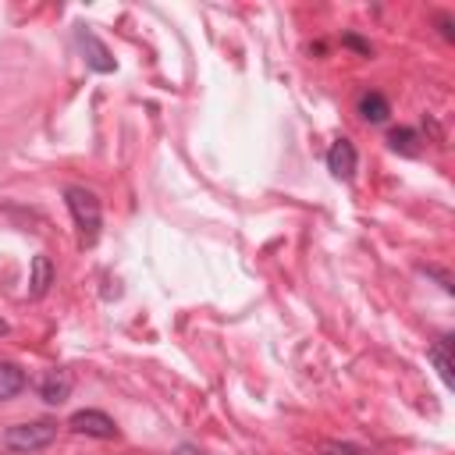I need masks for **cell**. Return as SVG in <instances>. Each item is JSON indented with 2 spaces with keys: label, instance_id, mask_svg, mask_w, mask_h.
Returning <instances> with one entry per match:
<instances>
[{
  "label": "cell",
  "instance_id": "obj_1",
  "mask_svg": "<svg viewBox=\"0 0 455 455\" xmlns=\"http://www.w3.org/2000/svg\"><path fill=\"white\" fill-rule=\"evenodd\" d=\"M64 203L75 217V228H78V245L82 249H92L96 238H100V224H103V210H100V196L85 185H68L64 188Z\"/></svg>",
  "mask_w": 455,
  "mask_h": 455
},
{
  "label": "cell",
  "instance_id": "obj_2",
  "mask_svg": "<svg viewBox=\"0 0 455 455\" xmlns=\"http://www.w3.org/2000/svg\"><path fill=\"white\" fill-rule=\"evenodd\" d=\"M53 437H57V423H53V419H32V423H14V427H7L4 444H7V451L32 455V451L53 444Z\"/></svg>",
  "mask_w": 455,
  "mask_h": 455
},
{
  "label": "cell",
  "instance_id": "obj_3",
  "mask_svg": "<svg viewBox=\"0 0 455 455\" xmlns=\"http://www.w3.org/2000/svg\"><path fill=\"white\" fill-rule=\"evenodd\" d=\"M75 43H78V50H82V57H85V64H89L92 71L110 75V71L117 68L114 57H110V50H107V43H103L89 25H78V28H75Z\"/></svg>",
  "mask_w": 455,
  "mask_h": 455
},
{
  "label": "cell",
  "instance_id": "obj_4",
  "mask_svg": "<svg viewBox=\"0 0 455 455\" xmlns=\"http://www.w3.org/2000/svg\"><path fill=\"white\" fill-rule=\"evenodd\" d=\"M68 427H71L75 434L100 437V441H114V437H117V423H114L107 412H100V409H78V412L68 419Z\"/></svg>",
  "mask_w": 455,
  "mask_h": 455
},
{
  "label": "cell",
  "instance_id": "obj_5",
  "mask_svg": "<svg viewBox=\"0 0 455 455\" xmlns=\"http://www.w3.org/2000/svg\"><path fill=\"white\" fill-rule=\"evenodd\" d=\"M355 164H359V156H355V146H352L348 139L331 142V149H327V171H331L334 178L348 181V178L355 174Z\"/></svg>",
  "mask_w": 455,
  "mask_h": 455
},
{
  "label": "cell",
  "instance_id": "obj_6",
  "mask_svg": "<svg viewBox=\"0 0 455 455\" xmlns=\"http://www.w3.org/2000/svg\"><path fill=\"white\" fill-rule=\"evenodd\" d=\"M68 395H71V373L68 370H46L43 377H39V398L46 402V405H60V402H68Z\"/></svg>",
  "mask_w": 455,
  "mask_h": 455
},
{
  "label": "cell",
  "instance_id": "obj_7",
  "mask_svg": "<svg viewBox=\"0 0 455 455\" xmlns=\"http://www.w3.org/2000/svg\"><path fill=\"white\" fill-rule=\"evenodd\" d=\"M53 284V263L50 256H32V270H28V299H43Z\"/></svg>",
  "mask_w": 455,
  "mask_h": 455
},
{
  "label": "cell",
  "instance_id": "obj_8",
  "mask_svg": "<svg viewBox=\"0 0 455 455\" xmlns=\"http://www.w3.org/2000/svg\"><path fill=\"white\" fill-rule=\"evenodd\" d=\"M387 114H391V103H387V96H384V92L370 89V92H363V96H359V117H363V121L380 124V121H387Z\"/></svg>",
  "mask_w": 455,
  "mask_h": 455
},
{
  "label": "cell",
  "instance_id": "obj_9",
  "mask_svg": "<svg viewBox=\"0 0 455 455\" xmlns=\"http://www.w3.org/2000/svg\"><path fill=\"white\" fill-rule=\"evenodd\" d=\"M427 359L434 363L437 377H441L444 384H451V338H448V334H444V338H437V341L427 348Z\"/></svg>",
  "mask_w": 455,
  "mask_h": 455
},
{
  "label": "cell",
  "instance_id": "obj_10",
  "mask_svg": "<svg viewBox=\"0 0 455 455\" xmlns=\"http://www.w3.org/2000/svg\"><path fill=\"white\" fill-rule=\"evenodd\" d=\"M21 387H25V373H21V366H14V363H0V402L14 398Z\"/></svg>",
  "mask_w": 455,
  "mask_h": 455
},
{
  "label": "cell",
  "instance_id": "obj_11",
  "mask_svg": "<svg viewBox=\"0 0 455 455\" xmlns=\"http://www.w3.org/2000/svg\"><path fill=\"white\" fill-rule=\"evenodd\" d=\"M387 142H391V149H398V153H416V132H412V128H395V132L387 135Z\"/></svg>",
  "mask_w": 455,
  "mask_h": 455
},
{
  "label": "cell",
  "instance_id": "obj_12",
  "mask_svg": "<svg viewBox=\"0 0 455 455\" xmlns=\"http://www.w3.org/2000/svg\"><path fill=\"white\" fill-rule=\"evenodd\" d=\"M320 451H323V455H370L366 448L348 444V441H323V444H320Z\"/></svg>",
  "mask_w": 455,
  "mask_h": 455
},
{
  "label": "cell",
  "instance_id": "obj_13",
  "mask_svg": "<svg viewBox=\"0 0 455 455\" xmlns=\"http://www.w3.org/2000/svg\"><path fill=\"white\" fill-rule=\"evenodd\" d=\"M341 43H345V46H352V50H359L363 57H370V53H373V50H370V43H366V39H359V36H345Z\"/></svg>",
  "mask_w": 455,
  "mask_h": 455
},
{
  "label": "cell",
  "instance_id": "obj_14",
  "mask_svg": "<svg viewBox=\"0 0 455 455\" xmlns=\"http://www.w3.org/2000/svg\"><path fill=\"white\" fill-rule=\"evenodd\" d=\"M171 455H206V451H203V448H196V444H178Z\"/></svg>",
  "mask_w": 455,
  "mask_h": 455
},
{
  "label": "cell",
  "instance_id": "obj_15",
  "mask_svg": "<svg viewBox=\"0 0 455 455\" xmlns=\"http://www.w3.org/2000/svg\"><path fill=\"white\" fill-rule=\"evenodd\" d=\"M437 25H441V32H444V39H451V18H448V14H441V21H437Z\"/></svg>",
  "mask_w": 455,
  "mask_h": 455
},
{
  "label": "cell",
  "instance_id": "obj_16",
  "mask_svg": "<svg viewBox=\"0 0 455 455\" xmlns=\"http://www.w3.org/2000/svg\"><path fill=\"white\" fill-rule=\"evenodd\" d=\"M0 334H7V320H0Z\"/></svg>",
  "mask_w": 455,
  "mask_h": 455
}]
</instances>
